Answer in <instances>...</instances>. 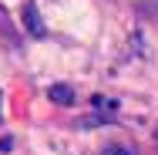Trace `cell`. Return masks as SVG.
Segmentation results:
<instances>
[{
    "label": "cell",
    "instance_id": "6da1fadb",
    "mask_svg": "<svg viewBox=\"0 0 158 155\" xmlns=\"http://www.w3.org/2000/svg\"><path fill=\"white\" fill-rule=\"evenodd\" d=\"M24 27L34 34V37H44V20H40V14H37V7L34 3H24Z\"/></svg>",
    "mask_w": 158,
    "mask_h": 155
},
{
    "label": "cell",
    "instance_id": "3957f363",
    "mask_svg": "<svg viewBox=\"0 0 158 155\" xmlns=\"http://www.w3.org/2000/svg\"><path fill=\"white\" fill-rule=\"evenodd\" d=\"M104 155H131V152H128V149H121V145H108V149H104Z\"/></svg>",
    "mask_w": 158,
    "mask_h": 155
},
{
    "label": "cell",
    "instance_id": "7a4b0ae2",
    "mask_svg": "<svg viewBox=\"0 0 158 155\" xmlns=\"http://www.w3.org/2000/svg\"><path fill=\"white\" fill-rule=\"evenodd\" d=\"M51 101H57V105H71V101H74V91H71L67 84H54V88H51Z\"/></svg>",
    "mask_w": 158,
    "mask_h": 155
},
{
    "label": "cell",
    "instance_id": "277c9868",
    "mask_svg": "<svg viewBox=\"0 0 158 155\" xmlns=\"http://www.w3.org/2000/svg\"><path fill=\"white\" fill-rule=\"evenodd\" d=\"M155 138H158V131H155Z\"/></svg>",
    "mask_w": 158,
    "mask_h": 155
}]
</instances>
